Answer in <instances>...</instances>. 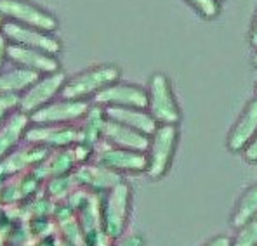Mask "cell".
<instances>
[{
  "label": "cell",
  "instance_id": "17",
  "mask_svg": "<svg viewBox=\"0 0 257 246\" xmlns=\"http://www.w3.org/2000/svg\"><path fill=\"white\" fill-rule=\"evenodd\" d=\"M257 134V97L243 108L240 118L228 135V147L233 153H241Z\"/></svg>",
  "mask_w": 257,
  "mask_h": 246
},
{
  "label": "cell",
  "instance_id": "35",
  "mask_svg": "<svg viewBox=\"0 0 257 246\" xmlns=\"http://www.w3.org/2000/svg\"><path fill=\"white\" fill-rule=\"evenodd\" d=\"M254 64L257 66V52H255V56H254Z\"/></svg>",
  "mask_w": 257,
  "mask_h": 246
},
{
  "label": "cell",
  "instance_id": "3",
  "mask_svg": "<svg viewBox=\"0 0 257 246\" xmlns=\"http://www.w3.org/2000/svg\"><path fill=\"white\" fill-rule=\"evenodd\" d=\"M179 144V127L177 125H158L150 135L146 149V175L151 180H162L171 172Z\"/></svg>",
  "mask_w": 257,
  "mask_h": 246
},
{
  "label": "cell",
  "instance_id": "13",
  "mask_svg": "<svg viewBox=\"0 0 257 246\" xmlns=\"http://www.w3.org/2000/svg\"><path fill=\"white\" fill-rule=\"evenodd\" d=\"M77 187L84 189L90 194L101 196L111 187H115L118 182H122L123 177L118 173L111 172L106 166L96 163V161H89V163L78 165L71 173Z\"/></svg>",
  "mask_w": 257,
  "mask_h": 246
},
{
  "label": "cell",
  "instance_id": "34",
  "mask_svg": "<svg viewBox=\"0 0 257 246\" xmlns=\"http://www.w3.org/2000/svg\"><path fill=\"white\" fill-rule=\"evenodd\" d=\"M2 184H4V179L0 177V191H2Z\"/></svg>",
  "mask_w": 257,
  "mask_h": 246
},
{
  "label": "cell",
  "instance_id": "8",
  "mask_svg": "<svg viewBox=\"0 0 257 246\" xmlns=\"http://www.w3.org/2000/svg\"><path fill=\"white\" fill-rule=\"evenodd\" d=\"M92 103L89 101L56 99L51 104L40 108L30 116L33 125H77L87 115Z\"/></svg>",
  "mask_w": 257,
  "mask_h": 246
},
{
  "label": "cell",
  "instance_id": "18",
  "mask_svg": "<svg viewBox=\"0 0 257 246\" xmlns=\"http://www.w3.org/2000/svg\"><path fill=\"white\" fill-rule=\"evenodd\" d=\"M103 109L106 113L108 120L125 125V127L132 128V130H138L141 134L148 135V137L158 127V123L155 122L153 116L146 109H139V108H103Z\"/></svg>",
  "mask_w": 257,
  "mask_h": 246
},
{
  "label": "cell",
  "instance_id": "31",
  "mask_svg": "<svg viewBox=\"0 0 257 246\" xmlns=\"http://www.w3.org/2000/svg\"><path fill=\"white\" fill-rule=\"evenodd\" d=\"M250 44L257 51V11H255L254 21H252V26H250Z\"/></svg>",
  "mask_w": 257,
  "mask_h": 246
},
{
  "label": "cell",
  "instance_id": "30",
  "mask_svg": "<svg viewBox=\"0 0 257 246\" xmlns=\"http://www.w3.org/2000/svg\"><path fill=\"white\" fill-rule=\"evenodd\" d=\"M11 222H13V218H11L9 213H7V211L4 210L2 206H0V232L6 234V230L9 229Z\"/></svg>",
  "mask_w": 257,
  "mask_h": 246
},
{
  "label": "cell",
  "instance_id": "10",
  "mask_svg": "<svg viewBox=\"0 0 257 246\" xmlns=\"http://www.w3.org/2000/svg\"><path fill=\"white\" fill-rule=\"evenodd\" d=\"M25 142L47 149H63L80 144V130L77 125H33L30 123Z\"/></svg>",
  "mask_w": 257,
  "mask_h": 246
},
{
  "label": "cell",
  "instance_id": "6",
  "mask_svg": "<svg viewBox=\"0 0 257 246\" xmlns=\"http://www.w3.org/2000/svg\"><path fill=\"white\" fill-rule=\"evenodd\" d=\"M92 161L106 166L111 172L118 175H138L146 173V153L132 149H120V147L108 146L104 142H99L94 147Z\"/></svg>",
  "mask_w": 257,
  "mask_h": 246
},
{
  "label": "cell",
  "instance_id": "7",
  "mask_svg": "<svg viewBox=\"0 0 257 246\" xmlns=\"http://www.w3.org/2000/svg\"><path fill=\"white\" fill-rule=\"evenodd\" d=\"M66 73L64 71H56V73L42 75L26 92L20 96V103H18V109L25 115L32 116L40 108L51 104L56 101L61 94V89L66 82Z\"/></svg>",
  "mask_w": 257,
  "mask_h": 246
},
{
  "label": "cell",
  "instance_id": "21",
  "mask_svg": "<svg viewBox=\"0 0 257 246\" xmlns=\"http://www.w3.org/2000/svg\"><path fill=\"white\" fill-rule=\"evenodd\" d=\"M254 217H257V184L250 185V187H247L241 192L235 210H233L231 225L238 229V227L243 225L245 222H248Z\"/></svg>",
  "mask_w": 257,
  "mask_h": 246
},
{
  "label": "cell",
  "instance_id": "36",
  "mask_svg": "<svg viewBox=\"0 0 257 246\" xmlns=\"http://www.w3.org/2000/svg\"><path fill=\"white\" fill-rule=\"evenodd\" d=\"M255 90H257V83H255Z\"/></svg>",
  "mask_w": 257,
  "mask_h": 246
},
{
  "label": "cell",
  "instance_id": "28",
  "mask_svg": "<svg viewBox=\"0 0 257 246\" xmlns=\"http://www.w3.org/2000/svg\"><path fill=\"white\" fill-rule=\"evenodd\" d=\"M7 47H9V42H7V39L0 32V73L4 71V66L7 63Z\"/></svg>",
  "mask_w": 257,
  "mask_h": 246
},
{
  "label": "cell",
  "instance_id": "14",
  "mask_svg": "<svg viewBox=\"0 0 257 246\" xmlns=\"http://www.w3.org/2000/svg\"><path fill=\"white\" fill-rule=\"evenodd\" d=\"M7 61L13 66L25 68V70H30L37 75H49L61 70L56 56L16 44H9V47H7Z\"/></svg>",
  "mask_w": 257,
  "mask_h": 246
},
{
  "label": "cell",
  "instance_id": "5",
  "mask_svg": "<svg viewBox=\"0 0 257 246\" xmlns=\"http://www.w3.org/2000/svg\"><path fill=\"white\" fill-rule=\"evenodd\" d=\"M0 16L45 33L56 32L59 26L58 18L30 0H0Z\"/></svg>",
  "mask_w": 257,
  "mask_h": 246
},
{
  "label": "cell",
  "instance_id": "25",
  "mask_svg": "<svg viewBox=\"0 0 257 246\" xmlns=\"http://www.w3.org/2000/svg\"><path fill=\"white\" fill-rule=\"evenodd\" d=\"M111 246H146V239L141 232H125L123 236L113 239Z\"/></svg>",
  "mask_w": 257,
  "mask_h": 246
},
{
  "label": "cell",
  "instance_id": "27",
  "mask_svg": "<svg viewBox=\"0 0 257 246\" xmlns=\"http://www.w3.org/2000/svg\"><path fill=\"white\" fill-rule=\"evenodd\" d=\"M241 154H243V160L247 161V163H257V134L254 135V139L247 144V147L241 151Z\"/></svg>",
  "mask_w": 257,
  "mask_h": 246
},
{
  "label": "cell",
  "instance_id": "19",
  "mask_svg": "<svg viewBox=\"0 0 257 246\" xmlns=\"http://www.w3.org/2000/svg\"><path fill=\"white\" fill-rule=\"evenodd\" d=\"M42 75H37L30 70L20 66H13L0 73V94L4 96H18L30 89Z\"/></svg>",
  "mask_w": 257,
  "mask_h": 246
},
{
  "label": "cell",
  "instance_id": "4",
  "mask_svg": "<svg viewBox=\"0 0 257 246\" xmlns=\"http://www.w3.org/2000/svg\"><path fill=\"white\" fill-rule=\"evenodd\" d=\"M148 106L146 111L153 116L158 125H177L181 122V108L174 94L171 78L164 73L151 75L148 89Z\"/></svg>",
  "mask_w": 257,
  "mask_h": 246
},
{
  "label": "cell",
  "instance_id": "22",
  "mask_svg": "<svg viewBox=\"0 0 257 246\" xmlns=\"http://www.w3.org/2000/svg\"><path fill=\"white\" fill-rule=\"evenodd\" d=\"M77 189L73 177L64 175V177H54V179H49L44 182V194L51 199L54 205L58 203H66V199L70 198L71 192Z\"/></svg>",
  "mask_w": 257,
  "mask_h": 246
},
{
  "label": "cell",
  "instance_id": "15",
  "mask_svg": "<svg viewBox=\"0 0 257 246\" xmlns=\"http://www.w3.org/2000/svg\"><path fill=\"white\" fill-rule=\"evenodd\" d=\"M101 142L113 147H120V149H132L146 153L150 137L138 130H132L125 125L106 118L103 127V135H101Z\"/></svg>",
  "mask_w": 257,
  "mask_h": 246
},
{
  "label": "cell",
  "instance_id": "26",
  "mask_svg": "<svg viewBox=\"0 0 257 246\" xmlns=\"http://www.w3.org/2000/svg\"><path fill=\"white\" fill-rule=\"evenodd\" d=\"M18 103H20L18 96H4V94H0V122L6 120L11 113L16 111Z\"/></svg>",
  "mask_w": 257,
  "mask_h": 246
},
{
  "label": "cell",
  "instance_id": "33",
  "mask_svg": "<svg viewBox=\"0 0 257 246\" xmlns=\"http://www.w3.org/2000/svg\"><path fill=\"white\" fill-rule=\"evenodd\" d=\"M4 21H6V20H4V18H2V16H0V32H2V26H4Z\"/></svg>",
  "mask_w": 257,
  "mask_h": 246
},
{
  "label": "cell",
  "instance_id": "23",
  "mask_svg": "<svg viewBox=\"0 0 257 246\" xmlns=\"http://www.w3.org/2000/svg\"><path fill=\"white\" fill-rule=\"evenodd\" d=\"M231 246H257V217L238 227L231 237Z\"/></svg>",
  "mask_w": 257,
  "mask_h": 246
},
{
  "label": "cell",
  "instance_id": "2",
  "mask_svg": "<svg viewBox=\"0 0 257 246\" xmlns=\"http://www.w3.org/2000/svg\"><path fill=\"white\" fill-rule=\"evenodd\" d=\"M122 71L116 64H97L85 71L66 78L61 94V99L70 101H92L94 96L109 87L111 83L120 82Z\"/></svg>",
  "mask_w": 257,
  "mask_h": 246
},
{
  "label": "cell",
  "instance_id": "1",
  "mask_svg": "<svg viewBox=\"0 0 257 246\" xmlns=\"http://www.w3.org/2000/svg\"><path fill=\"white\" fill-rule=\"evenodd\" d=\"M132 199L134 192L125 179L99 196L101 230L109 239H116L127 232L132 215Z\"/></svg>",
  "mask_w": 257,
  "mask_h": 246
},
{
  "label": "cell",
  "instance_id": "29",
  "mask_svg": "<svg viewBox=\"0 0 257 246\" xmlns=\"http://www.w3.org/2000/svg\"><path fill=\"white\" fill-rule=\"evenodd\" d=\"M202 246H231V237L226 236V234H219V236H214L212 239H209Z\"/></svg>",
  "mask_w": 257,
  "mask_h": 246
},
{
  "label": "cell",
  "instance_id": "16",
  "mask_svg": "<svg viewBox=\"0 0 257 246\" xmlns=\"http://www.w3.org/2000/svg\"><path fill=\"white\" fill-rule=\"evenodd\" d=\"M30 116L16 109L0 122V160L25 142V134L30 127Z\"/></svg>",
  "mask_w": 257,
  "mask_h": 246
},
{
  "label": "cell",
  "instance_id": "9",
  "mask_svg": "<svg viewBox=\"0 0 257 246\" xmlns=\"http://www.w3.org/2000/svg\"><path fill=\"white\" fill-rule=\"evenodd\" d=\"M2 35L6 37L9 44L23 45V47L37 49V51L47 52L51 56H58L63 51V44L56 39L52 33L40 32L37 28H30L25 25H18L14 21H4Z\"/></svg>",
  "mask_w": 257,
  "mask_h": 246
},
{
  "label": "cell",
  "instance_id": "24",
  "mask_svg": "<svg viewBox=\"0 0 257 246\" xmlns=\"http://www.w3.org/2000/svg\"><path fill=\"white\" fill-rule=\"evenodd\" d=\"M186 2L203 20H215L221 13V0H186Z\"/></svg>",
  "mask_w": 257,
  "mask_h": 246
},
{
  "label": "cell",
  "instance_id": "20",
  "mask_svg": "<svg viewBox=\"0 0 257 246\" xmlns=\"http://www.w3.org/2000/svg\"><path fill=\"white\" fill-rule=\"evenodd\" d=\"M104 122H106L104 109L96 104L90 106L87 115L77 123L78 130H80V144H85L89 147H96L101 142Z\"/></svg>",
  "mask_w": 257,
  "mask_h": 246
},
{
  "label": "cell",
  "instance_id": "12",
  "mask_svg": "<svg viewBox=\"0 0 257 246\" xmlns=\"http://www.w3.org/2000/svg\"><path fill=\"white\" fill-rule=\"evenodd\" d=\"M49 151L51 149H47V147L23 142L21 146H18L6 158L0 160V177L6 180L11 179V177H18L23 175V173L32 172L45 160Z\"/></svg>",
  "mask_w": 257,
  "mask_h": 246
},
{
  "label": "cell",
  "instance_id": "11",
  "mask_svg": "<svg viewBox=\"0 0 257 246\" xmlns=\"http://www.w3.org/2000/svg\"><path fill=\"white\" fill-rule=\"evenodd\" d=\"M92 104L99 108H139L146 109L148 106V94L146 89L136 83L115 82L104 90H101L94 99Z\"/></svg>",
  "mask_w": 257,
  "mask_h": 246
},
{
  "label": "cell",
  "instance_id": "32",
  "mask_svg": "<svg viewBox=\"0 0 257 246\" xmlns=\"http://www.w3.org/2000/svg\"><path fill=\"white\" fill-rule=\"evenodd\" d=\"M0 246H6V234L0 232Z\"/></svg>",
  "mask_w": 257,
  "mask_h": 246
}]
</instances>
